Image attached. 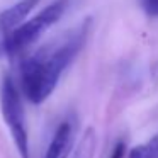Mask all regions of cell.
Here are the masks:
<instances>
[{"label":"cell","instance_id":"obj_8","mask_svg":"<svg viewBox=\"0 0 158 158\" xmlns=\"http://www.w3.org/2000/svg\"><path fill=\"white\" fill-rule=\"evenodd\" d=\"M139 5L146 15L158 19V0H139Z\"/></svg>","mask_w":158,"mask_h":158},{"label":"cell","instance_id":"obj_4","mask_svg":"<svg viewBox=\"0 0 158 158\" xmlns=\"http://www.w3.org/2000/svg\"><path fill=\"white\" fill-rule=\"evenodd\" d=\"M77 127H78V121L75 116L65 117L56 126L43 158H68L73 150V144H75Z\"/></svg>","mask_w":158,"mask_h":158},{"label":"cell","instance_id":"obj_2","mask_svg":"<svg viewBox=\"0 0 158 158\" xmlns=\"http://www.w3.org/2000/svg\"><path fill=\"white\" fill-rule=\"evenodd\" d=\"M68 9V0H53L34 17L24 21L19 27L2 39V51L5 55H19L32 46L49 27L56 24Z\"/></svg>","mask_w":158,"mask_h":158},{"label":"cell","instance_id":"obj_5","mask_svg":"<svg viewBox=\"0 0 158 158\" xmlns=\"http://www.w3.org/2000/svg\"><path fill=\"white\" fill-rule=\"evenodd\" d=\"M38 4L39 0H19L9 9H5L4 12H0V34L5 38L9 32L19 27L27 19V15L36 9Z\"/></svg>","mask_w":158,"mask_h":158},{"label":"cell","instance_id":"obj_9","mask_svg":"<svg viewBox=\"0 0 158 158\" xmlns=\"http://www.w3.org/2000/svg\"><path fill=\"white\" fill-rule=\"evenodd\" d=\"M126 156V141L119 139L116 144H114L112 151H110L109 158H124Z\"/></svg>","mask_w":158,"mask_h":158},{"label":"cell","instance_id":"obj_7","mask_svg":"<svg viewBox=\"0 0 158 158\" xmlns=\"http://www.w3.org/2000/svg\"><path fill=\"white\" fill-rule=\"evenodd\" d=\"M94 151H95V134H94V129L90 127L83 134L73 158H94Z\"/></svg>","mask_w":158,"mask_h":158},{"label":"cell","instance_id":"obj_6","mask_svg":"<svg viewBox=\"0 0 158 158\" xmlns=\"http://www.w3.org/2000/svg\"><path fill=\"white\" fill-rule=\"evenodd\" d=\"M127 158H158V134L127 151Z\"/></svg>","mask_w":158,"mask_h":158},{"label":"cell","instance_id":"obj_1","mask_svg":"<svg viewBox=\"0 0 158 158\" xmlns=\"http://www.w3.org/2000/svg\"><path fill=\"white\" fill-rule=\"evenodd\" d=\"M90 29L92 21L87 17L21 61V89L31 104L39 106L51 97L63 72L87 44Z\"/></svg>","mask_w":158,"mask_h":158},{"label":"cell","instance_id":"obj_3","mask_svg":"<svg viewBox=\"0 0 158 158\" xmlns=\"http://www.w3.org/2000/svg\"><path fill=\"white\" fill-rule=\"evenodd\" d=\"M0 112L5 121L14 144L22 158H29V133L21 92L12 75L5 73L0 78Z\"/></svg>","mask_w":158,"mask_h":158}]
</instances>
